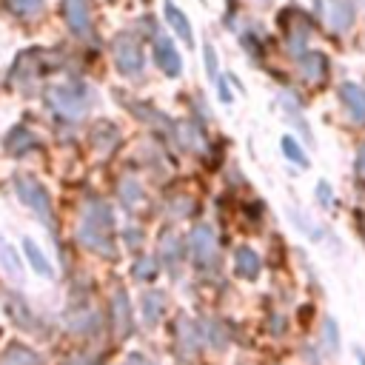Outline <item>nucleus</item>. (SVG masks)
Returning a JSON list of instances; mask_svg holds the SVG:
<instances>
[{"instance_id": "nucleus-1", "label": "nucleus", "mask_w": 365, "mask_h": 365, "mask_svg": "<svg viewBox=\"0 0 365 365\" xmlns=\"http://www.w3.org/2000/svg\"><path fill=\"white\" fill-rule=\"evenodd\" d=\"M48 103H51V108H54L60 117H66V120H80V117L88 111V106H91V94H88L86 86L68 83V86H54V88L48 91Z\"/></svg>"}, {"instance_id": "nucleus-2", "label": "nucleus", "mask_w": 365, "mask_h": 365, "mask_svg": "<svg viewBox=\"0 0 365 365\" xmlns=\"http://www.w3.org/2000/svg\"><path fill=\"white\" fill-rule=\"evenodd\" d=\"M111 54H114V63L120 68V74L125 77H137L143 71V46L140 40L131 34V31H120L111 43Z\"/></svg>"}, {"instance_id": "nucleus-3", "label": "nucleus", "mask_w": 365, "mask_h": 365, "mask_svg": "<svg viewBox=\"0 0 365 365\" xmlns=\"http://www.w3.org/2000/svg\"><path fill=\"white\" fill-rule=\"evenodd\" d=\"M14 194H17V200H20L26 208H31L40 220L51 222V200H48L46 188H43L37 180H31V177H20V180L14 182Z\"/></svg>"}, {"instance_id": "nucleus-4", "label": "nucleus", "mask_w": 365, "mask_h": 365, "mask_svg": "<svg viewBox=\"0 0 365 365\" xmlns=\"http://www.w3.org/2000/svg\"><path fill=\"white\" fill-rule=\"evenodd\" d=\"M319 11H322V20L331 31L342 34L354 26V17H356V9L351 0H319Z\"/></svg>"}, {"instance_id": "nucleus-5", "label": "nucleus", "mask_w": 365, "mask_h": 365, "mask_svg": "<svg viewBox=\"0 0 365 365\" xmlns=\"http://www.w3.org/2000/svg\"><path fill=\"white\" fill-rule=\"evenodd\" d=\"M191 254L197 265H211L217 257V234L211 225H197L191 231Z\"/></svg>"}, {"instance_id": "nucleus-6", "label": "nucleus", "mask_w": 365, "mask_h": 365, "mask_svg": "<svg viewBox=\"0 0 365 365\" xmlns=\"http://www.w3.org/2000/svg\"><path fill=\"white\" fill-rule=\"evenodd\" d=\"M63 14L68 29L77 37H86L91 31V14H88V3L86 0H63Z\"/></svg>"}, {"instance_id": "nucleus-7", "label": "nucleus", "mask_w": 365, "mask_h": 365, "mask_svg": "<svg viewBox=\"0 0 365 365\" xmlns=\"http://www.w3.org/2000/svg\"><path fill=\"white\" fill-rule=\"evenodd\" d=\"M154 57H157V66H160L168 77H177V74L182 71L180 51H177V46H174L168 37H157V40H154Z\"/></svg>"}, {"instance_id": "nucleus-8", "label": "nucleus", "mask_w": 365, "mask_h": 365, "mask_svg": "<svg viewBox=\"0 0 365 365\" xmlns=\"http://www.w3.org/2000/svg\"><path fill=\"white\" fill-rule=\"evenodd\" d=\"M83 222H88V225L111 234V228H114V211L103 200H88L86 208H83Z\"/></svg>"}, {"instance_id": "nucleus-9", "label": "nucleus", "mask_w": 365, "mask_h": 365, "mask_svg": "<svg viewBox=\"0 0 365 365\" xmlns=\"http://www.w3.org/2000/svg\"><path fill=\"white\" fill-rule=\"evenodd\" d=\"M111 317H114V331L120 336H125L131 331V325H134V311H131V302H128V297H125L123 288L111 299Z\"/></svg>"}, {"instance_id": "nucleus-10", "label": "nucleus", "mask_w": 365, "mask_h": 365, "mask_svg": "<svg viewBox=\"0 0 365 365\" xmlns=\"http://www.w3.org/2000/svg\"><path fill=\"white\" fill-rule=\"evenodd\" d=\"M339 97L351 114L354 123H365V91L356 83H342L339 86Z\"/></svg>"}, {"instance_id": "nucleus-11", "label": "nucleus", "mask_w": 365, "mask_h": 365, "mask_svg": "<svg viewBox=\"0 0 365 365\" xmlns=\"http://www.w3.org/2000/svg\"><path fill=\"white\" fill-rule=\"evenodd\" d=\"M299 74L308 83H319L328 74V57L322 51H305V54H299Z\"/></svg>"}, {"instance_id": "nucleus-12", "label": "nucleus", "mask_w": 365, "mask_h": 365, "mask_svg": "<svg viewBox=\"0 0 365 365\" xmlns=\"http://www.w3.org/2000/svg\"><path fill=\"white\" fill-rule=\"evenodd\" d=\"M0 268H3V274H9V279H14V282L23 279V257L3 234H0Z\"/></svg>"}, {"instance_id": "nucleus-13", "label": "nucleus", "mask_w": 365, "mask_h": 365, "mask_svg": "<svg viewBox=\"0 0 365 365\" xmlns=\"http://www.w3.org/2000/svg\"><path fill=\"white\" fill-rule=\"evenodd\" d=\"M23 254L29 257L31 268H34L40 277H46V279H54V277H57V274H54V265L48 262V257L43 254V248H40L31 237H23Z\"/></svg>"}, {"instance_id": "nucleus-14", "label": "nucleus", "mask_w": 365, "mask_h": 365, "mask_svg": "<svg viewBox=\"0 0 365 365\" xmlns=\"http://www.w3.org/2000/svg\"><path fill=\"white\" fill-rule=\"evenodd\" d=\"M77 234H80V242L86 248L100 251V254H111V234L108 231H100V228L88 225V222H80V231Z\"/></svg>"}, {"instance_id": "nucleus-15", "label": "nucleus", "mask_w": 365, "mask_h": 365, "mask_svg": "<svg viewBox=\"0 0 365 365\" xmlns=\"http://www.w3.org/2000/svg\"><path fill=\"white\" fill-rule=\"evenodd\" d=\"M259 254L254 251V248H248V245H242V248H237V254H234V271L240 274V277H245V279H254L257 274H259Z\"/></svg>"}, {"instance_id": "nucleus-16", "label": "nucleus", "mask_w": 365, "mask_h": 365, "mask_svg": "<svg viewBox=\"0 0 365 365\" xmlns=\"http://www.w3.org/2000/svg\"><path fill=\"white\" fill-rule=\"evenodd\" d=\"M163 11H165V20L171 23V29H174V31L182 37V43H185V46H191V43H194V31H191L188 17H185V14H182V11H180V9H177L171 0H165Z\"/></svg>"}, {"instance_id": "nucleus-17", "label": "nucleus", "mask_w": 365, "mask_h": 365, "mask_svg": "<svg viewBox=\"0 0 365 365\" xmlns=\"http://www.w3.org/2000/svg\"><path fill=\"white\" fill-rule=\"evenodd\" d=\"M140 311H143V322H145V325H154V322L160 319V314H163V297L154 294V291H148V294L140 299Z\"/></svg>"}, {"instance_id": "nucleus-18", "label": "nucleus", "mask_w": 365, "mask_h": 365, "mask_svg": "<svg viewBox=\"0 0 365 365\" xmlns=\"http://www.w3.org/2000/svg\"><path fill=\"white\" fill-rule=\"evenodd\" d=\"M43 3H46V0H6L9 11L17 14V17H34V14H40Z\"/></svg>"}, {"instance_id": "nucleus-19", "label": "nucleus", "mask_w": 365, "mask_h": 365, "mask_svg": "<svg viewBox=\"0 0 365 365\" xmlns=\"http://www.w3.org/2000/svg\"><path fill=\"white\" fill-rule=\"evenodd\" d=\"M34 145V140H31V134L29 131H11L9 137H6V148L9 151H14V154H23V151H29Z\"/></svg>"}, {"instance_id": "nucleus-20", "label": "nucleus", "mask_w": 365, "mask_h": 365, "mask_svg": "<svg viewBox=\"0 0 365 365\" xmlns=\"http://www.w3.org/2000/svg\"><path fill=\"white\" fill-rule=\"evenodd\" d=\"M279 145H282V154H285V157H288L291 163H297V165H302V168L308 165V160H305V151L299 148V143H297V140H294L291 134H285Z\"/></svg>"}, {"instance_id": "nucleus-21", "label": "nucleus", "mask_w": 365, "mask_h": 365, "mask_svg": "<svg viewBox=\"0 0 365 365\" xmlns=\"http://www.w3.org/2000/svg\"><path fill=\"white\" fill-rule=\"evenodd\" d=\"M66 325H68L71 331H88V328L97 325V314H94V311H83L80 317H77V314H66Z\"/></svg>"}, {"instance_id": "nucleus-22", "label": "nucleus", "mask_w": 365, "mask_h": 365, "mask_svg": "<svg viewBox=\"0 0 365 365\" xmlns=\"http://www.w3.org/2000/svg\"><path fill=\"white\" fill-rule=\"evenodd\" d=\"M140 197H143V191H140V185H137L134 180H123V182H120V200H123L125 208H134Z\"/></svg>"}, {"instance_id": "nucleus-23", "label": "nucleus", "mask_w": 365, "mask_h": 365, "mask_svg": "<svg viewBox=\"0 0 365 365\" xmlns=\"http://www.w3.org/2000/svg\"><path fill=\"white\" fill-rule=\"evenodd\" d=\"M322 342H325V348H328L331 354L339 351V331H336V322H334L331 317L322 322Z\"/></svg>"}, {"instance_id": "nucleus-24", "label": "nucleus", "mask_w": 365, "mask_h": 365, "mask_svg": "<svg viewBox=\"0 0 365 365\" xmlns=\"http://www.w3.org/2000/svg\"><path fill=\"white\" fill-rule=\"evenodd\" d=\"M3 365H40V359L31 351H26V348H14V351L6 354Z\"/></svg>"}, {"instance_id": "nucleus-25", "label": "nucleus", "mask_w": 365, "mask_h": 365, "mask_svg": "<svg viewBox=\"0 0 365 365\" xmlns=\"http://www.w3.org/2000/svg\"><path fill=\"white\" fill-rule=\"evenodd\" d=\"M182 134H185V137H180V143H182L185 148H200V145H202L200 131H197L194 125H188V123H185V125H182Z\"/></svg>"}, {"instance_id": "nucleus-26", "label": "nucleus", "mask_w": 365, "mask_h": 365, "mask_svg": "<svg viewBox=\"0 0 365 365\" xmlns=\"http://www.w3.org/2000/svg\"><path fill=\"white\" fill-rule=\"evenodd\" d=\"M202 57H205V68H208V77H211V80H217V54H214V46H211V43H205V48H202Z\"/></svg>"}, {"instance_id": "nucleus-27", "label": "nucleus", "mask_w": 365, "mask_h": 365, "mask_svg": "<svg viewBox=\"0 0 365 365\" xmlns=\"http://www.w3.org/2000/svg\"><path fill=\"white\" fill-rule=\"evenodd\" d=\"M134 277H140V279L154 277V259H140V262L134 265Z\"/></svg>"}, {"instance_id": "nucleus-28", "label": "nucleus", "mask_w": 365, "mask_h": 365, "mask_svg": "<svg viewBox=\"0 0 365 365\" xmlns=\"http://www.w3.org/2000/svg\"><path fill=\"white\" fill-rule=\"evenodd\" d=\"M123 365H154V362H151V359H145L143 354H131V356H128Z\"/></svg>"}, {"instance_id": "nucleus-29", "label": "nucleus", "mask_w": 365, "mask_h": 365, "mask_svg": "<svg viewBox=\"0 0 365 365\" xmlns=\"http://www.w3.org/2000/svg\"><path fill=\"white\" fill-rule=\"evenodd\" d=\"M356 174H362V177H365V145L356 151Z\"/></svg>"}, {"instance_id": "nucleus-30", "label": "nucleus", "mask_w": 365, "mask_h": 365, "mask_svg": "<svg viewBox=\"0 0 365 365\" xmlns=\"http://www.w3.org/2000/svg\"><path fill=\"white\" fill-rule=\"evenodd\" d=\"M217 83H220V100H222V103H231V91H228L225 80H217Z\"/></svg>"}, {"instance_id": "nucleus-31", "label": "nucleus", "mask_w": 365, "mask_h": 365, "mask_svg": "<svg viewBox=\"0 0 365 365\" xmlns=\"http://www.w3.org/2000/svg\"><path fill=\"white\" fill-rule=\"evenodd\" d=\"M317 194H319V200H322V202H328V200H331V191H328V185H325V182H319V185H317Z\"/></svg>"}, {"instance_id": "nucleus-32", "label": "nucleus", "mask_w": 365, "mask_h": 365, "mask_svg": "<svg viewBox=\"0 0 365 365\" xmlns=\"http://www.w3.org/2000/svg\"><path fill=\"white\" fill-rule=\"evenodd\" d=\"M359 356H362V365H365V354H359Z\"/></svg>"}]
</instances>
